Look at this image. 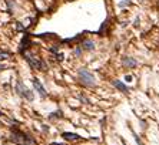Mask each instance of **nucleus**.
Listing matches in <instances>:
<instances>
[{
	"instance_id": "nucleus-3",
	"label": "nucleus",
	"mask_w": 159,
	"mask_h": 145,
	"mask_svg": "<svg viewBox=\"0 0 159 145\" xmlns=\"http://www.w3.org/2000/svg\"><path fill=\"white\" fill-rule=\"evenodd\" d=\"M16 90H17V94L20 97H23V98H26L27 101H33L35 100V96H33V93L20 80H17V84H16Z\"/></svg>"
},
{
	"instance_id": "nucleus-4",
	"label": "nucleus",
	"mask_w": 159,
	"mask_h": 145,
	"mask_svg": "<svg viewBox=\"0 0 159 145\" xmlns=\"http://www.w3.org/2000/svg\"><path fill=\"white\" fill-rule=\"evenodd\" d=\"M26 61L30 64V67H32V68H35V70H46V64H45L42 60L36 58V57L26 56Z\"/></svg>"
},
{
	"instance_id": "nucleus-13",
	"label": "nucleus",
	"mask_w": 159,
	"mask_h": 145,
	"mask_svg": "<svg viewBox=\"0 0 159 145\" xmlns=\"http://www.w3.org/2000/svg\"><path fill=\"white\" fill-rule=\"evenodd\" d=\"M4 68H6V67H4V65H3V64H0V71H3V70H4Z\"/></svg>"
},
{
	"instance_id": "nucleus-8",
	"label": "nucleus",
	"mask_w": 159,
	"mask_h": 145,
	"mask_svg": "<svg viewBox=\"0 0 159 145\" xmlns=\"http://www.w3.org/2000/svg\"><path fill=\"white\" fill-rule=\"evenodd\" d=\"M112 84H113L118 90H121V91H123V93H128V87L125 85L123 82H121V81H118V80H113L112 81Z\"/></svg>"
},
{
	"instance_id": "nucleus-9",
	"label": "nucleus",
	"mask_w": 159,
	"mask_h": 145,
	"mask_svg": "<svg viewBox=\"0 0 159 145\" xmlns=\"http://www.w3.org/2000/svg\"><path fill=\"white\" fill-rule=\"evenodd\" d=\"M9 57H10V53H9V51L0 50V60H7Z\"/></svg>"
},
{
	"instance_id": "nucleus-2",
	"label": "nucleus",
	"mask_w": 159,
	"mask_h": 145,
	"mask_svg": "<svg viewBox=\"0 0 159 145\" xmlns=\"http://www.w3.org/2000/svg\"><path fill=\"white\" fill-rule=\"evenodd\" d=\"M77 74H79V78H80V81H82L85 85L93 87V85L96 84V81H95V77H93V74H92L90 71H88L86 68H80Z\"/></svg>"
},
{
	"instance_id": "nucleus-12",
	"label": "nucleus",
	"mask_w": 159,
	"mask_h": 145,
	"mask_svg": "<svg viewBox=\"0 0 159 145\" xmlns=\"http://www.w3.org/2000/svg\"><path fill=\"white\" fill-rule=\"evenodd\" d=\"M125 80L128 81V82H130V81H132V77H130V76H126V77H125Z\"/></svg>"
},
{
	"instance_id": "nucleus-14",
	"label": "nucleus",
	"mask_w": 159,
	"mask_h": 145,
	"mask_svg": "<svg viewBox=\"0 0 159 145\" xmlns=\"http://www.w3.org/2000/svg\"><path fill=\"white\" fill-rule=\"evenodd\" d=\"M52 145H62V144H57V142H52Z\"/></svg>"
},
{
	"instance_id": "nucleus-7",
	"label": "nucleus",
	"mask_w": 159,
	"mask_h": 145,
	"mask_svg": "<svg viewBox=\"0 0 159 145\" xmlns=\"http://www.w3.org/2000/svg\"><path fill=\"white\" fill-rule=\"evenodd\" d=\"M62 137L65 140H68V141H76V140H79V135L77 134H73V132H63Z\"/></svg>"
},
{
	"instance_id": "nucleus-10",
	"label": "nucleus",
	"mask_w": 159,
	"mask_h": 145,
	"mask_svg": "<svg viewBox=\"0 0 159 145\" xmlns=\"http://www.w3.org/2000/svg\"><path fill=\"white\" fill-rule=\"evenodd\" d=\"M83 48H86V50H93V43H92V41H85V43H83Z\"/></svg>"
},
{
	"instance_id": "nucleus-5",
	"label": "nucleus",
	"mask_w": 159,
	"mask_h": 145,
	"mask_svg": "<svg viewBox=\"0 0 159 145\" xmlns=\"http://www.w3.org/2000/svg\"><path fill=\"white\" fill-rule=\"evenodd\" d=\"M32 81H33V85H35L36 91H37V93H39V94H40L42 97H43V98H46V97H47V93H46L45 87H43V85L40 84V81L37 80V78H33Z\"/></svg>"
},
{
	"instance_id": "nucleus-6",
	"label": "nucleus",
	"mask_w": 159,
	"mask_h": 145,
	"mask_svg": "<svg viewBox=\"0 0 159 145\" xmlns=\"http://www.w3.org/2000/svg\"><path fill=\"white\" fill-rule=\"evenodd\" d=\"M122 64L125 67H128V68H133L136 65V60H133L132 57H123L122 58Z\"/></svg>"
},
{
	"instance_id": "nucleus-1",
	"label": "nucleus",
	"mask_w": 159,
	"mask_h": 145,
	"mask_svg": "<svg viewBox=\"0 0 159 145\" xmlns=\"http://www.w3.org/2000/svg\"><path fill=\"white\" fill-rule=\"evenodd\" d=\"M10 138H12L13 142H16V144H19V145H35V141H33L29 135L23 134L22 131H17V129H13Z\"/></svg>"
},
{
	"instance_id": "nucleus-11",
	"label": "nucleus",
	"mask_w": 159,
	"mask_h": 145,
	"mask_svg": "<svg viewBox=\"0 0 159 145\" xmlns=\"http://www.w3.org/2000/svg\"><path fill=\"white\" fill-rule=\"evenodd\" d=\"M62 117H63V115H62V113H60V111H56V113L52 114L49 118H50V120H53V118H62Z\"/></svg>"
}]
</instances>
